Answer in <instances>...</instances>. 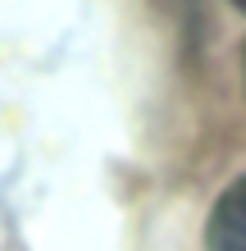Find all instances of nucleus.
<instances>
[{"label":"nucleus","instance_id":"f257e3e1","mask_svg":"<svg viewBox=\"0 0 246 251\" xmlns=\"http://www.w3.org/2000/svg\"><path fill=\"white\" fill-rule=\"evenodd\" d=\"M205 247L210 251H246V178H237L219 197L210 228H205Z\"/></svg>","mask_w":246,"mask_h":251},{"label":"nucleus","instance_id":"f03ea898","mask_svg":"<svg viewBox=\"0 0 246 251\" xmlns=\"http://www.w3.org/2000/svg\"><path fill=\"white\" fill-rule=\"evenodd\" d=\"M237 5H242V9H246V0H237Z\"/></svg>","mask_w":246,"mask_h":251}]
</instances>
